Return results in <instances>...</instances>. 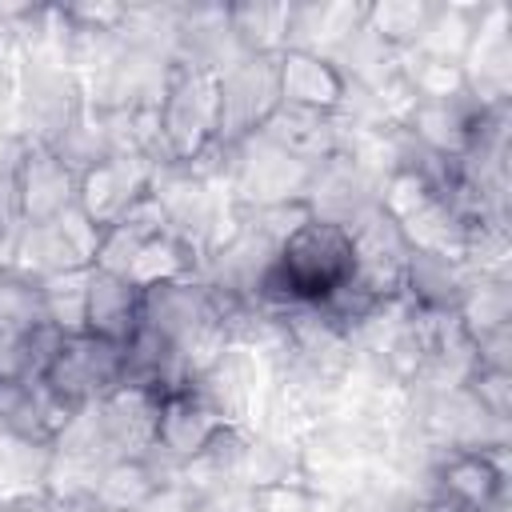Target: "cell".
Listing matches in <instances>:
<instances>
[{
    "label": "cell",
    "instance_id": "5b68a950",
    "mask_svg": "<svg viewBox=\"0 0 512 512\" xmlns=\"http://www.w3.org/2000/svg\"><path fill=\"white\" fill-rule=\"evenodd\" d=\"M52 396H60L72 408L96 404L100 396H108L112 388L124 384V348L96 340L88 332L80 336H64L60 348L52 352L48 368L36 376Z\"/></svg>",
    "mask_w": 512,
    "mask_h": 512
},
{
    "label": "cell",
    "instance_id": "f546056e",
    "mask_svg": "<svg viewBox=\"0 0 512 512\" xmlns=\"http://www.w3.org/2000/svg\"><path fill=\"white\" fill-rule=\"evenodd\" d=\"M56 512H116V508H104L96 500H80V504H56Z\"/></svg>",
    "mask_w": 512,
    "mask_h": 512
},
{
    "label": "cell",
    "instance_id": "83f0119b",
    "mask_svg": "<svg viewBox=\"0 0 512 512\" xmlns=\"http://www.w3.org/2000/svg\"><path fill=\"white\" fill-rule=\"evenodd\" d=\"M16 380H36L28 332H0V384H16Z\"/></svg>",
    "mask_w": 512,
    "mask_h": 512
},
{
    "label": "cell",
    "instance_id": "4fadbf2b",
    "mask_svg": "<svg viewBox=\"0 0 512 512\" xmlns=\"http://www.w3.org/2000/svg\"><path fill=\"white\" fill-rule=\"evenodd\" d=\"M264 136L268 144H276L284 156L308 164V168H320L324 160L340 156L348 148V120L344 116H320V112H304V108H288L280 104L264 128L256 132Z\"/></svg>",
    "mask_w": 512,
    "mask_h": 512
},
{
    "label": "cell",
    "instance_id": "7402d4cb",
    "mask_svg": "<svg viewBox=\"0 0 512 512\" xmlns=\"http://www.w3.org/2000/svg\"><path fill=\"white\" fill-rule=\"evenodd\" d=\"M480 16H484V4H436L432 24H428V32L420 36V44L412 52L460 64L476 28H480Z\"/></svg>",
    "mask_w": 512,
    "mask_h": 512
},
{
    "label": "cell",
    "instance_id": "d6986e66",
    "mask_svg": "<svg viewBox=\"0 0 512 512\" xmlns=\"http://www.w3.org/2000/svg\"><path fill=\"white\" fill-rule=\"evenodd\" d=\"M164 480H168V472L152 456H116L100 468L92 500L104 508H116V512H136Z\"/></svg>",
    "mask_w": 512,
    "mask_h": 512
},
{
    "label": "cell",
    "instance_id": "30bf717a",
    "mask_svg": "<svg viewBox=\"0 0 512 512\" xmlns=\"http://www.w3.org/2000/svg\"><path fill=\"white\" fill-rule=\"evenodd\" d=\"M464 88L480 104H508L512 92V16L504 4H484L480 28L460 60Z\"/></svg>",
    "mask_w": 512,
    "mask_h": 512
},
{
    "label": "cell",
    "instance_id": "52a82bcc",
    "mask_svg": "<svg viewBox=\"0 0 512 512\" xmlns=\"http://www.w3.org/2000/svg\"><path fill=\"white\" fill-rule=\"evenodd\" d=\"M156 168L160 164L152 156H136V152H112L92 160L88 168H80V180H76L80 216L92 220L100 232L112 228L132 204H140L152 192Z\"/></svg>",
    "mask_w": 512,
    "mask_h": 512
},
{
    "label": "cell",
    "instance_id": "5bb4252c",
    "mask_svg": "<svg viewBox=\"0 0 512 512\" xmlns=\"http://www.w3.org/2000/svg\"><path fill=\"white\" fill-rule=\"evenodd\" d=\"M144 316V292L116 272L88 268V292H84V332L108 344H124Z\"/></svg>",
    "mask_w": 512,
    "mask_h": 512
},
{
    "label": "cell",
    "instance_id": "cb8c5ba5",
    "mask_svg": "<svg viewBox=\"0 0 512 512\" xmlns=\"http://www.w3.org/2000/svg\"><path fill=\"white\" fill-rule=\"evenodd\" d=\"M28 136L8 128L0 132V244H12L24 228V204H20V160H24Z\"/></svg>",
    "mask_w": 512,
    "mask_h": 512
},
{
    "label": "cell",
    "instance_id": "9c48e42d",
    "mask_svg": "<svg viewBox=\"0 0 512 512\" xmlns=\"http://www.w3.org/2000/svg\"><path fill=\"white\" fill-rule=\"evenodd\" d=\"M276 88L280 104L320 112V116H344L352 100V80L332 56L308 52V48H284L276 56Z\"/></svg>",
    "mask_w": 512,
    "mask_h": 512
},
{
    "label": "cell",
    "instance_id": "44dd1931",
    "mask_svg": "<svg viewBox=\"0 0 512 512\" xmlns=\"http://www.w3.org/2000/svg\"><path fill=\"white\" fill-rule=\"evenodd\" d=\"M44 324V276L4 260L0 264V332H32Z\"/></svg>",
    "mask_w": 512,
    "mask_h": 512
},
{
    "label": "cell",
    "instance_id": "6da1fadb",
    "mask_svg": "<svg viewBox=\"0 0 512 512\" xmlns=\"http://www.w3.org/2000/svg\"><path fill=\"white\" fill-rule=\"evenodd\" d=\"M356 272L352 236L344 224L308 216L296 232L276 244L272 268L264 272L256 300L284 308V304H324L336 296Z\"/></svg>",
    "mask_w": 512,
    "mask_h": 512
},
{
    "label": "cell",
    "instance_id": "f1b7e54d",
    "mask_svg": "<svg viewBox=\"0 0 512 512\" xmlns=\"http://www.w3.org/2000/svg\"><path fill=\"white\" fill-rule=\"evenodd\" d=\"M196 504H200V500H196L180 480H164L136 512H196Z\"/></svg>",
    "mask_w": 512,
    "mask_h": 512
},
{
    "label": "cell",
    "instance_id": "7a4b0ae2",
    "mask_svg": "<svg viewBox=\"0 0 512 512\" xmlns=\"http://www.w3.org/2000/svg\"><path fill=\"white\" fill-rule=\"evenodd\" d=\"M160 164L188 168L220 140V68L172 60L156 96Z\"/></svg>",
    "mask_w": 512,
    "mask_h": 512
},
{
    "label": "cell",
    "instance_id": "603a6c76",
    "mask_svg": "<svg viewBox=\"0 0 512 512\" xmlns=\"http://www.w3.org/2000/svg\"><path fill=\"white\" fill-rule=\"evenodd\" d=\"M456 320L464 324L468 336H484V332L508 328L512 324V288H508V276H472V284H468V292L460 300Z\"/></svg>",
    "mask_w": 512,
    "mask_h": 512
},
{
    "label": "cell",
    "instance_id": "ba28073f",
    "mask_svg": "<svg viewBox=\"0 0 512 512\" xmlns=\"http://www.w3.org/2000/svg\"><path fill=\"white\" fill-rule=\"evenodd\" d=\"M280 108L276 56H240L220 68V140L224 148L256 136Z\"/></svg>",
    "mask_w": 512,
    "mask_h": 512
},
{
    "label": "cell",
    "instance_id": "e0dca14e",
    "mask_svg": "<svg viewBox=\"0 0 512 512\" xmlns=\"http://www.w3.org/2000/svg\"><path fill=\"white\" fill-rule=\"evenodd\" d=\"M228 36L244 56H280L288 48L292 28V4L284 0H244L224 4Z\"/></svg>",
    "mask_w": 512,
    "mask_h": 512
},
{
    "label": "cell",
    "instance_id": "3957f363",
    "mask_svg": "<svg viewBox=\"0 0 512 512\" xmlns=\"http://www.w3.org/2000/svg\"><path fill=\"white\" fill-rule=\"evenodd\" d=\"M456 512H496L508 504V444L504 448H444L424 472V492Z\"/></svg>",
    "mask_w": 512,
    "mask_h": 512
},
{
    "label": "cell",
    "instance_id": "9a60e30c",
    "mask_svg": "<svg viewBox=\"0 0 512 512\" xmlns=\"http://www.w3.org/2000/svg\"><path fill=\"white\" fill-rule=\"evenodd\" d=\"M468 284H472V272L460 260L412 252L404 272V304L428 316H456Z\"/></svg>",
    "mask_w": 512,
    "mask_h": 512
},
{
    "label": "cell",
    "instance_id": "d4e9b609",
    "mask_svg": "<svg viewBox=\"0 0 512 512\" xmlns=\"http://www.w3.org/2000/svg\"><path fill=\"white\" fill-rule=\"evenodd\" d=\"M84 292H88V268L60 272L44 280V324H52L64 336L84 332Z\"/></svg>",
    "mask_w": 512,
    "mask_h": 512
},
{
    "label": "cell",
    "instance_id": "ac0fdd59",
    "mask_svg": "<svg viewBox=\"0 0 512 512\" xmlns=\"http://www.w3.org/2000/svg\"><path fill=\"white\" fill-rule=\"evenodd\" d=\"M200 260H204V252L188 236H180V232L168 228V232L152 236L148 244H140V252L132 256V264H128L124 276L144 292V288H156V284L200 276Z\"/></svg>",
    "mask_w": 512,
    "mask_h": 512
},
{
    "label": "cell",
    "instance_id": "1f68e13d",
    "mask_svg": "<svg viewBox=\"0 0 512 512\" xmlns=\"http://www.w3.org/2000/svg\"><path fill=\"white\" fill-rule=\"evenodd\" d=\"M0 508H4V496H0Z\"/></svg>",
    "mask_w": 512,
    "mask_h": 512
},
{
    "label": "cell",
    "instance_id": "4dcf8cb0",
    "mask_svg": "<svg viewBox=\"0 0 512 512\" xmlns=\"http://www.w3.org/2000/svg\"><path fill=\"white\" fill-rule=\"evenodd\" d=\"M496 512H508V504H504V508H496Z\"/></svg>",
    "mask_w": 512,
    "mask_h": 512
},
{
    "label": "cell",
    "instance_id": "4316f807",
    "mask_svg": "<svg viewBox=\"0 0 512 512\" xmlns=\"http://www.w3.org/2000/svg\"><path fill=\"white\" fill-rule=\"evenodd\" d=\"M332 500L320 496L308 480H288L252 492V512H328Z\"/></svg>",
    "mask_w": 512,
    "mask_h": 512
},
{
    "label": "cell",
    "instance_id": "484cf974",
    "mask_svg": "<svg viewBox=\"0 0 512 512\" xmlns=\"http://www.w3.org/2000/svg\"><path fill=\"white\" fill-rule=\"evenodd\" d=\"M460 388L484 416H492L496 424H508V416H512V368H480V364H472V372L464 376Z\"/></svg>",
    "mask_w": 512,
    "mask_h": 512
},
{
    "label": "cell",
    "instance_id": "ffe728a7",
    "mask_svg": "<svg viewBox=\"0 0 512 512\" xmlns=\"http://www.w3.org/2000/svg\"><path fill=\"white\" fill-rule=\"evenodd\" d=\"M436 16V0H372L364 32L388 52H412Z\"/></svg>",
    "mask_w": 512,
    "mask_h": 512
},
{
    "label": "cell",
    "instance_id": "8992f818",
    "mask_svg": "<svg viewBox=\"0 0 512 512\" xmlns=\"http://www.w3.org/2000/svg\"><path fill=\"white\" fill-rule=\"evenodd\" d=\"M232 424L208 404V396L188 384L176 392L160 396V416H156V444H152V460L172 476L176 468L192 464L196 456H204Z\"/></svg>",
    "mask_w": 512,
    "mask_h": 512
},
{
    "label": "cell",
    "instance_id": "8fae6325",
    "mask_svg": "<svg viewBox=\"0 0 512 512\" xmlns=\"http://www.w3.org/2000/svg\"><path fill=\"white\" fill-rule=\"evenodd\" d=\"M76 180L80 172L52 144L28 140L24 160H20L24 224H48V220H60L68 208H76Z\"/></svg>",
    "mask_w": 512,
    "mask_h": 512
},
{
    "label": "cell",
    "instance_id": "2e32d148",
    "mask_svg": "<svg viewBox=\"0 0 512 512\" xmlns=\"http://www.w3.org/2000/svg\"><path fill=\"white\" fill-rule=\"evenodd\" d=\"M368 4L332 0V4H292L288 48H308L320 56H340L364 32Z\"/></svg>",
    "mask_w": 512,
    "mask_h": 512
},
{
    "label": "cell",
    "instance_id": "7c38bea8",
    "mask_svg": "<svg viewBox=\"0 0 512 512\" xmlns=\"http://www.w3.org/2000/svg\"><path fill=\"white\" fill-rule=\"evenodd\" d=\"M96 420L108 444V456H152L156 444V416H160V392L120 384L96 404Z\"/></svg>",
    "mask_w": 512,
    "mask_h": 512
},
{
    "label": "cell",
    "instance_id": "277c9868",
    "mask_svg": "<svg viewBox=\"0 0 512 512\" xmlns=\"http://www.w3.org/2000/svg\"><path fill=\"white\" fill-rule=\"evenodd\" d=\"M308 180H312V168L284 156L264 136H248V140L228 148L224 192L236 208H264V204L304 200Z\"/></svg>",
    "mask_w": 512,
    "mask_h": 512
}]
</instances>
